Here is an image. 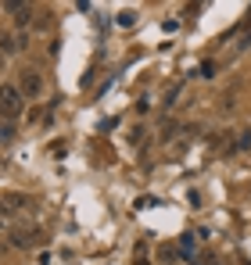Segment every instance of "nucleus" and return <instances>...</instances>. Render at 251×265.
<instances>
[{"label":"nucleus","mask_w":251,"mask_h":265,"mask_svg":"<svg viewBox=\"0 0 251 265\" xmlns=\"http://www.w3.org/2000/svg\"><path fill=\"white\" fill-rule=\"evenodd\" d=\"M237 51H251V33H248V36H241V43H237Z\"/></svg>","instance_id":"obj_14"},{"label":"nucleus","mask_w":251,"mask_h":265,"mask_svg":"<svg viewBox=\"0 0 251 265\" xmlns=\"http://www.w3.org/2000/svg\"><path fill=\"white\" fill-rule=\"evenodd\" d=\"M144 251H147V240H137V244H133V255H137V258H144Z\"/></svg>","instance_id":"obj_12"},{"label":"nucleus","mask_w":251,"mask_h":265,"mask_svg":"<svg viewBox=\"0 0 251 265\" xmlns=\"http://www.w3.org/2000/svg\"><path fill=\"white\" fill-rule=\"evenodd\" d=\"M22 51V47H18V40H14V36H0V54H18Z\"/></svg>","instance_id":"obj_5"},{"label":"nucleus","mask_w":251,"mask_h":265,"mask_svg":"<svg viewBox=\"0 0 251 265\" xmlns=\"http://www.w3.org/2000/svg\"><path fill=\"white\" fill-rule=\"evenodd\" d=\"M11 247H33V237H29V233H11Z\"/></svg>","instance_id":"obj_6"},{"label":"nucleus","mask_w":251,"mask_h":265,"mask_svg":"<svg viewBox=\"0 0 251 265\" xmlns=\"http://www.w3.org/2000/svg\"><path fill=\"white\" fill-rule=\"evenodd\" d=\"M176 97H180V86H172V90L165 93V107H172V104H176Z\"/></svg>","instance_id":"obj_11"},{"label":"nucleus","mask_w":251,"mask_h":265,"mask_svg":"<svg viewBox=\"0 0 251 265\" xmlns=\"http://www.w3.org/2000/svg\"><path fill=\"white\" fill-rule=\"evenodd\" d=\"M0 208H4V215L14 212V208H33V197H25V194H4V197H0Z\"/></svg>","instance_id":"obj_3"},{"label":"nucleus","mask_w":251,"mask_h":265,"mask_svg":"<svg viewBox=\"0 0 251 265\" xmlns=\"http://www.w3.org/2000/svg\"><path fill=\"white\" fill-rule=\"evenodd\" d=\"M29 18H33V7H25V11H18V18H14V22H18V29H25V25H29Z\"/></svg>","instance_id":"obj_10"},{"label":"nucleus","mask_w":251,"mask_h":265,"mask_svg":"<svg viewBox=\"0 0 251 265\" xmlns=\"http://www.w3.org/2000/svg\"><path fill=\"white\" fill-rule=\"evenodd\" d=\"M0 229H4V222H0Z\"/></svg>","instance_id":"obj_16"},{"label":"nucleus","mask_w":251,"mask_h":265,"mask_svg":"<svg viewBox=\"0 0 251 265\" xmlns=\"http://www.w3.org/2000/svg\"><path fill=\"white\" fill-rule=\"evenodd\" d=\"M161 29H165V33H176V29H180V22H172V18H165V22H161Z\"/></svg>","instance_id":"obj_13"},{"label":"nucleus","mask_w":251,"mask_h":265,"mask_svg":"<svg viewBox=\"0 0 251 265\" xmlns=\"http://www.w3.org/2000/svg\"><path fill=\"white\" fill-rule=\"evenodd\" d=\"M194 240H198V233H183V237H180V255L183 258H194V247H198Z\"/></svg>","instance_id":"obj_4"},{"label":"nucleus","mask_w":251,"mask_h":265,"mask_svg":"<svg viewBox=\"0 0 251 265\" xmlns=\"http://www.w3.org/2000/svg\"><path fill=\"white\" fill-rule=\"evenodd\" d=\"M0 111L7 115V122L22 111V90H18V86H11V83L0 86Z\"/></svg>","instance_id":"obj_1"},{"label":"nucleus","mask_w":251,"mask_h":265,"mask_svg":"<svg viewBox=\"0 0 251 265\" xmlns=\"http://www.w3.org/2000/svg\"><path fill=\"white\" fill-rule=\"evenodd\" d=\"M18 90H22V97H40L43 93V75L36 72V68H29V72H22V83H18Z\"/></svg>","instance_id":"obj_2"},{"label":"nucleus","mask_w":251,"mask_h":265,"mask_svg":"<svg viewBox=\"0 0 251 265\" xmlns=\"http://www.w3.org/2000/svg\"><path fill=\"white\" fill-rule=\"evenodd\" d=\"M14 140V122H0V144H11Z\"/></svg>","instance_id":"obj_8"},{"label":"nucleus","mask_w":251,"mask_h":265,"mask_svg":"<svg viewBox=\"0 0 251 265\" xmlns=\"http://www.w3.org/2000/svg\"><path fill=\"white\" fill-rule=\"evenodd\" d=\"M194 75H198V79H215V65H212V61H204V65L194 68Z\"/></svg>","instance_id":"obj_7"},{"label":"nucleus","mask_w":251,"mask_h":265,"mask_svg":"<svg viewBox=\"0 0 251 265\" xmlns=\"http://www.w3.org/2000/svg\"><path fill=\"white\" fill-rule=\"evenodd\" d=\"M137 22V11H119L115 14V25H133Z\"/></svg>","instance_id":"obj_9"},{"label":"nucleus","mask_w":251,"mask_h":265,"mask_svg":"<svg viewBox=\"0 0 251 265\" xmlns=\"http://www.w3.org/2000/svg\"><path fill=\"white\" fill-rule=\"evenodd\" d=\"M137 265H151V262H144V258H140V262H137Z\"/></svg>","instance_id":"obj_15"}]
</instances>
